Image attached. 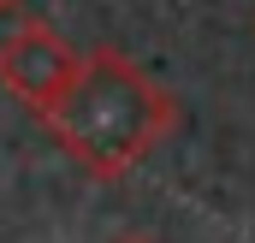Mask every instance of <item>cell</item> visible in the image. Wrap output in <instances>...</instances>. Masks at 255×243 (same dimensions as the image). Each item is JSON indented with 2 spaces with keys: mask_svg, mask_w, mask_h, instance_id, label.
<instances>
[{
  "mask_svg": "<svg viewBox=\"0 0 255 243\" xmlns=\"http://www.w3.org/2000/svg\"><path fill=\"white\" fill-rule=\"evenodd\" d=\"M119 243H148V238H119Z\"/></svg>",
  "mask_w": 255,
  "mask_h": 243,
  "instance_id": "4",
  "label": "cell"
},
{
  "mask_svg": "<svg viewBox=\"0 0 255 243\" xmlns=\"http://www.w3.org/2000/svg\"><path fill=\"white\" fill-rule=\"evenodd\" d=\"M42 124L65 142V154L95 178H125L136 160L172 130V101L113 48L89 54L65 95L42 113Z\"/></svg>",
  "mask_w": 255,
  "mask_h": 243,
  "instance_id": "1",
  "label": "cell"
},
{
  "mask_svg": "<svg viewBox=\"0 0 255 243\" xmlns=\"http://www.w3.org/2000/svg\"><path fill=\"white\" fill-rule=\"evenodd\" d=\"M18 6H24V0H0V12H18Z\"/></svg>",
  "mask_w": 255,
  "mask_h": 243,
  "instance_id": "3",
  "label": "cell"
},
{
  "mask_svg": "<svg viewBox=\"0 0 255 243\" xmlns=\"http://www.w3.org/2000/svg\"><path fill=\"white\" fill-rule=\"evenodd\" d=\"M77 65H83V54H71L65 36H54L48 24H18L0 42V83L18 101H30L36 113H48L65 95V83L77 77Z\"/></svg>",
  "mask_w": 255,
  "mask_h": 243,
  "instance_id": "2",
  "label": "cell"
}]
</instances>
